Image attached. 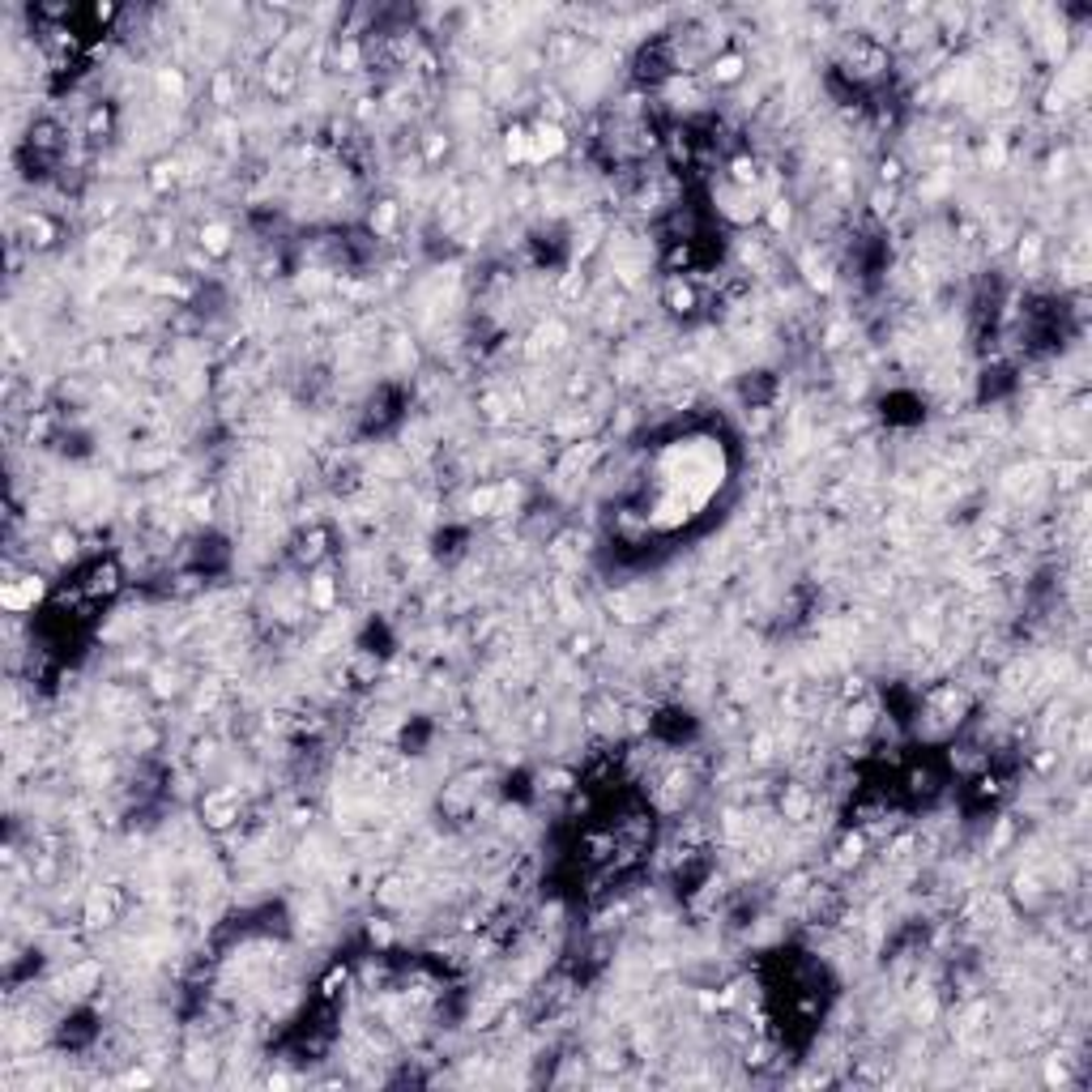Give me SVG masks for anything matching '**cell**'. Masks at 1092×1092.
Returning a JSON list of instances; mask_svg holds the SVG:
<instances>
[{"label": "cell", "mask_w": 1092, "mask_h": 1092, "mask_svg": "<svg viewBox=\"0 0 1092 1092\" xmlns=\"http://www.w3.org/2000/svg\"><path fill=\"white\" fill-rule=\"evenodd\" d=\"M662 303L670 307L674 316H692L696 307H700V291H696V282H692V278H683V274H670V278H666V287H662Z\"/></svg>", "instance_id": "obj_1"}, {"label": "cell", "mask_w": 1092, "mask_h": 1092, "mask_svg": "<svg viewBox=\"0 0 1092 1092\" xmlns=\"http://www.w3.org/2000/svg\"><path fill=\"white\" fill-rule=\"evenodd\" d=\"M743 77H747V56H743V51L725 47V51H717V56H709V82L738 86Z\"/></svg>", "instance_id": "obj_2"}]
</instances>
